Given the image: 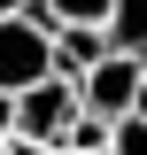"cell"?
<instances>
[{"label": "cell", "mask_w": 147, "mask_h": 155, "mask_svg": "<svg viewBox=\"0 0 147 155\" xmlns=\"http://www.w3.org/2000/svg\"><path fill=\"white\" fill-rule=\"evenodd\" d=\"M101 31H109V47H124V54H147V0H109Z\"/></svg>", "instance_id": "cell-2"}, {"label": "cell", "mask_w": 147, "mask_h": 155, "mask_svg": "<svg viewBox=\"0 0 147 155\" xmlns=\"http://www.w3.org/2000/svg\"><path fill=\"white\" fill-rule=\"evenodd\" d=\"M77 116V85L62 70H39L31 85H16L8 93V140H23V147H47V140H62V124Z\"/></svg>", "instance_id": "cell-1"}, {"label": "cell", "mask_w": 147, "mask_h": 155, "mask_svg": "<svg viewBox=\"0 0 147 155\" xmlns=\"http://www.w3.org/2000/svg\"><path fill=\"white\" fill-rule=\"evenodd\" d=\"M0 155H16V140H0Z\"/></svg>", "instance_id": "cell-8"}, {"label": "cell", "mask_w": 147, "mask_h": 155, "mask_svg": "<svg viewBox=\"0 0 147 155\" xmlns=\"http://www.w3.org/2000/svg\"><path fill=\"white\" fill-rule=\"evenodd\" d=\"M132 109H147V54H139V93H132Z\"/></svg>", "instance_id": "cell-6"}, {"label": "cell", "mask_w": 147, "mask_h": 155, "mask_svg": "<svg viewBox=\"0 0 147 155\" xmlns=\"http://www.w3.org/2000/svg\"><path fill=\"white\" fill-rule=\"evenodd\" d=\"M62 147H77V155H101V147H109V116H93V109H77L70 124H62Z\"/></svg>", "instance_id": "cell-4"}, {"label": "cell", "mask_w": 147, "mask_h": 155, "mask_svg": "<svg viewBox=\"0 0 147 155\" xmlns=\"http://www.w3.org/2000/svg\"><path fill=\"white\" fill-rule=\"evenodd\" d=\"M16 155H77V147H62V140H47V147H23V140H16Z\"/></svg>", "instance_id": "cell-5"}, {"label": "cell", "mask_w": 147, "mask_h": 155, "mask_svg": "<svg viewBox=\"0 0 147 155\" xmlns=\"http://www.w3.org/2000/svg\"><path fill=\"white\" fill-rule=\"evenodd\" d=\"M101 155H147V109L109 116V147H101Z\"/></svg>", "instance_id": "cell-3"}, {"label": "cell", "mask_w": 147, "mask_h": 155, "mask_svg": "<svg viewBox=\"0 0 147 155\" xmlns=\"http://www.w3.org/2000/svg\"><path fill=\"white\" fill-rule=\"evenodd\" d=\"M0 140H8V93H0Z\"/></svg>", "instance_id": "cell-7"}]
</instances>
